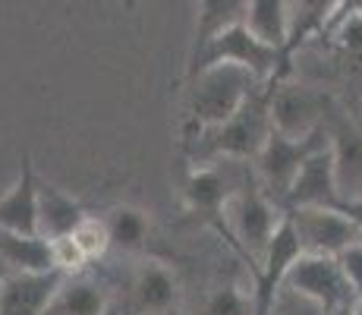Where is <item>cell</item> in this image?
I'll return each instance as SVG.
<instances>
[{"mask_svg": "<svg viewBox=\"0 0 362 315\" xmlns=\"http://www.w3.org/2000/svg\"><path fill=\"white\" fill-rule=\"evenodd\" d=\"M271 79L259 86L252 95L246 98L240 110L230 117V120L208 126V130L189 132L186 142H189V155L199 164H208V161H255L259 151L268 142L271 130Z\"/></svg>", "mask_w": 362, "mask_h": 315, "instance_id": "6da1fadb", "label": "cell"}, {"mask_svg": "<svg viewBox=\"0 0 362 315\" xmlns=\"http://www.w3.org/2000/svg\"><path fill=\"white\" fill-rule=\"evenodd\" d=\"M264 79L240 63H211L189 76V132L230 120Z\"/></svg>", "mask_w": 362, "mask_h": 315, "instance_id": "7a4b0ae2", "label": "cell"}, {"mask_svg": "<svg viewBox=\"0 0 362 315\" xmlns=\"http://www.w3.org/2000/svg\"><path fill=\"white\" fill-rule=\"evenodd\" d=\"M224 221L233 243L249 258L252 271L262 268L271 246V236H274L277 224L284 221V208L271 199L268 189L262 186V180L255 177V167H249L246 177L240 180V186L233 189L230 202L224 208Z\"/></svg>", "mask_w": 362, "mask_h": 315, "instance_id": "3957f363", "label": "cell"}, {"mask_svg": "<svg viewBox=\"0 0 362 315\" xmlns=\"http://www.w3.org/2000/svg\"><path fill=\"white\" fill-rule=\"evenodd\" d=\"M211 63H240V67L252 69L264 82L284 79L290 73V63L284 60L281 47L262 41L246 23H236L230 29L218 32L196 57H189V76L199 73L202 67H211Z\"/></svg>", "mask_w": 362, "mask_h": 315, "instance_id": "277c9868", "label": "cell"}, {"mask_svg": "<svg viewBox=\"0 0 362 315\" xmlns=\"http://www.w3.org/2000/svg\"><path fill=\"white\" fill-rule=\"evenodd\" d=\"M328 139L331 136L325 126L315 132H309V136H303V139L287 136V132H281V130H271L268 142H264V149L259 151V158L252 161V167H255V177L262 180V186L268 189V195L281 208H284V195H287L296 171L303 167V161L315 149L328 145Z\"/></svg>", "mask_w": 362, "mask_h": 315, "instance_id": "5b68a950", "label": "cell"}, {"mask_svg": "<svg viewBox=\"0 0 362 315\" xmlns=\"http://www.w3.org/2000/svg\"><path fill=\"white\" fill-rule=\"evenodd\" d=\"M293 221L303 252H318V256H340L346 246L362 240L359 224L350 218L340 205H299L287 208Z\"/></svg>", "mask_w": 362, "mask_h": 315, "instance_id": "8992f818", "label": "cell"}, {"mask_svg": "<svg viewBox=\"0 0 362 315\" xmlns=\"http://www.w3.org/2000/svg\"><path fill=\"white\" fill-rule=\"evenodd\" d=\"M284 287L315 299L328 315L356 299L344 271H340L337 256H318V252H303L284 275Z\"/></svg>", "mask_w": 362, "mask_h": 315, "instance_id": "52a82bcc", "label": "cell"}, {"mask_svg": "<svg viewBox=\"0 0 362 315\" xmlns=\"http://www.w3.org/2000/svg\"><path fill=\"white\" fill-rule=\"evenodd\" d=\"M337 151L334 145H322L309 158L303 161V167L296 171L293 183H290L287 195H284V212L299 205H340V189H337Z\"/></svg>", "mask_w": 362, "mask_h": 315, "instance_id": "ba28073f", "label": "cell"}, {"mask_svg": "<svg viewBox=\"0 0 362 315\" xmlns=\"http://www.w3.org/2000/svg\"><path fill=\"white\" fill-rule=\"evenodd\" d=\"M271 123L287 136H309L325 126V98L305 86H287L284 79H271Z\"/></svg>", "mask_w": 362, "mask_h": 315, "instance_id": "9c48e42d", "label": "cell"}, {"mask_svg": "<svg viewBox=\"0 0 362 315\" xmlns=\"http://www.w3.org/2000/svg\"><path fill=\"white\" fill-rule=\"evenodd\" d=\"M64 268L51 271H10L4 275L0 290V315H41L57 297V290L66 281Z\"/></svg>", "mask_w": 362, "mask_h": 315, "instance_id": "30bf717a", "label": "cell"}, {"mask_svg": "<svg viewBox=\"0 0 362 315\" xmlns=\"http://www.w3.org/2000/svg\"><path fill=\"white\" fill-rule=\"evenodd\" d=\"M246 171H249V164L240 171V177L230 180V173L221 171L218 161H208V164L196 167V171L186 177V186H183L189 208L205 214V218H224L227 202H230L233 189L240 186V180L246 177Z\"/></svg>", "mask_w": 362, "mask_h": 315, "instance_id": "8fae6325", "label": "cell"}, {"mask_svg": "<svg viewBox=\"0 0 362 315\" xmlns=\"http://www.w3.org/2000/svg\"><path fill=\"white\" fill-rule=\"evenodd\" d=\"M177 299H180L177 277L158 262L142 265L129 284V306L136 315H167L173 312Z\"/></svg>", "mask_w": 362, "mask_h": 315, "instance_id": "7c38bea8", "label": "cell"}, {"mask_svg": "<svg viewBox=\"0 0 362 315\" xmlns=\"http://www.w3.org/2000/svg\"><path fill=\"white\" fill-rule=\"evenodd\" d=\"M0 230L13 234H41L38 230V177H35L32 158H23L19 180L10 193L0 199Z\"/></svg>", "mask_w": 362, "mask_h": 315, "instance_id": "4fadbf2b", "label": "cell"}, {"mask_svg": "<svg viewBox=\"0 0 362 315\" xmlns=\"http://www.w3.org/2000/svg\"><path fill=\"white\" fill-rule=\"evenodd\" d=\"M86 218H88L86 208H82L73 195L60 193L57 186L38 180V230L47 240L69 236Z\"/></svg>", "mask_w": 362, "mask_h": 315, "instance_id": "5bb4252c", "label": "cell"}, {"mask_svg": "<svg viewBox=\"0 0 362 315\" xmlns=\"http://www.w3.org/2000/svg\"><path fill=\"white\" fill-rule=\"evenodd\" d=\"M0 262L13 271H51L54 262V240L45 234H13L0 230Z\"/></svg>", "mask_w": 362, "mask_h": 315, "instance_id": "9a60e30c", "label": "cell"}, {"mask_svg": "<svg viewBox=\"0 0 362 315\" xmlns=\"http://www.w3.org/2000/svg\"><path fill=\"white\" fill-rule=\"evenodd\" d=\"M337 6L340 0H293V10H290V41L284 47V60L290 63L296 47H303L315 35H325Z\"/></svg>", "mask_w": 362, "mask_h": 315, "instance_id": "2e32d148", "label": "cell"}, {"mask_svg": "<svg viewBox=\"0 0 362 315\" xmlns=\"http://www.w3.org/2000/svg\"><path fill=\"white\" fill-rule=\"evenodd\" d=\"M107 312V297L95 281L69 275L64 287L57 290V297L51 299L41 315H104Z\"/></svg>", "mask_w": 362, "mask_h": 315, "instance_id": "e0dca14e", "label": "cell"}, {"mask_svg": "<svg viewBox=\"0 0 362 315\" xmlns=\"http://www.w3.org/2000/svg\"><path fill=\"white\" fill-rule=\"evenodd\" d=\"M243 23L249 25L262 41L274 47H287L290 41V10L287 0H249L246 4V19Z\"/></svg>", "mask_w": 362, "mask_h": 315, "instance_id": "ac0fdd59", "label": "cell"}, {"mask_svg": "<svg viewBox=\"0 0 362 315\" xmlns=\"http://www.w3.org/2000/svg\"><path fill=\"white\" fill-rule=\"evenodd\" d=\"M249 0H199V16H196V38H192V57L214 38L218 32L230 29V25L246 19Z\"/></svg>", "mask_w": 362, "mask_h": 315, "instance_id": "d6986e66", "label": "cell"}, {"mask_svg": "<svg viewBox=\"0 0 362 315\" xmlns=\"http://www.w3.org/2000/svg\"><path fill=\"white\" fill-rule=\"evenodd\" d=\"M107 234H110V246L123 249V252H142L148 243V218L139 208L120 205L107 214Z\"/></svg>", "mask_w": 362, "mask_h": 315, "instance_id": "ffe728a7", "label": "cell"}, {"mask_svg": "<svg viewBox=\"0 0 362 315\" xmlns=\"http://www.w3.org/2000/svg\"><path fill=\"white\" fill-rule=\"evenodd\" d=\"M205 315H255V297H252V290L243 293L240 287H233V284L218 287V290L208 297Z\"/></svg>", "mask_w": 362, "mask_h": 315, "instance_id": "44dd1931", "label": "cell"}, {"mask_svg": "<svg viewBox=\"0 0 362 315\" xmlns=\"http://www.w3.org/2000/svg\"><path fill=\"white\" fill-rule=\"evenodd\" d=\"M76 240V246L86 252V258L92 262V258H98L107 252L110 246V234H107V221H95V218H86L79 224V227L69 234Z\"/></svg>", "mask_w": 362, "mask_h": 315, "instance_id": "7402d4cb", "label": "cell"}, {"mask_svg": "<svg viewBox=\"0 0 362 315\" xmlns=\"http://www.w3.org/2000/svg\"><path fill=\"white\" fill-rule=\"evenodd\" d=\"M334 47H340L344 54H362V13H353V16L334 23L328 32Z\"/></svg>", "mask_w": 362, "mask_h": 315, "instance_id": "603a6c76", "label": "cell"}, {"mask_svg": "<svg viewBox=\"0 0 362 315\" xmlns=\"http://www.w3.org/2000/svg\"><path fill=\"white\" fill-rule=\"evenodd\" d=\"M271 315H328V312H325L315 299L303 297V293H296V290H290V287L281 284V290H277V297H274V309H271Z\"/></svg>", "mask_w": 362, "mask_h": 315, "instance_id": "cb8c5ba5", "label": "cell"}, {"mask_svg": "<svg viewBox=\"0 0 362 315\" xmlns=\"http://www.w3.org/2000/svg\"><path fill=\"white\" fill-rule=\"evenodd\" d=\"M337 262H340V271H344L346 284H350L353 297L362 299V240L353 243V246H346L337 256Z\"/></svg>", "mask_w": 362, "mask_h": 315, "instance_id": "d4e9b609", "label": "cell"}, {"mask_svg": "<svg viewBox=\"0 0 362 315\" xmlns=\"http://www.w3.org/2000/svg\"><path fill=\"white\" fill-rule=\"evenodd\" d=\"M54 262H57V268H64L66 275H73L82 265H88V258H86V252L76 246L73 236H57V240H54Z\"/></svg>", "mask_w": 362, "mask_h": 315, "instance_id": "484cf974", "label": "cell"}, {"mask_svg": "<svg viewBox=\"0 0 362 315\" xmlns=\"http://www.w3.org/2000/svg\"><path fill=\"white\" fill-rule=\"evenodd\" d=\"M340 208H344V212L350 214V218L359 224V230H362V195H356V199H340Z\"/></svg>", "mask_w": 362, "mask_h": 315, "instance_id": "4316f807", "label": "cell"}, {"mask_svg": "<svg viewBox=\"0 0 362 315\" xmlns=\"http://www.w3.org/2000/svg\"><path fill=\"white\" fill-rule=\"evenodd\" d=\"M334 315H353V303H346V306H340V309H337V312H334Z\"/></svg>", "mask_w": 362, "mask_h": 315, "instance_id": "83f0119b", "label": "cell"}, {"mask_svg": "<svg viewBox=\"0 0 362 315\" xmlns=\"http://www.w3.org/2000/svg\"><path fill=\"white\" fill-rule=\"evenodd\" d=\"M353 315H362V299H353Z\"/></svg>", "mask_w": 362, "mask_h": 315, "instance_id": "f1b7e54d", "label": "cell"}, {"mask_svg": "<svg viewBox=\"0 0 362 315\" xmlns=\"http://www.w3.org/2000/svg\"><path fill=\"white\" fill-rule=\"evenodd\" d=\"M123 6H127V10L132 13V10H136V0H123Z\"/></svg>", "mask_w": 362, "mask_h": 315, "instance_id": "f546056e", "label": "cell"}, {"mask_svg": "<svg viewBox=\"0 0 362 315\" xmlns=\"http://www.w3.org/2000/svg\"><path fill=\"white\" fill-rule=\"evenodd\" d=\"M0 290H4V277H0Z\"/></svg>", "mask_w": 362, "mask_h": 315, "instance_id": "4dcf8cb0", "label": "cell"}]
</instances>
